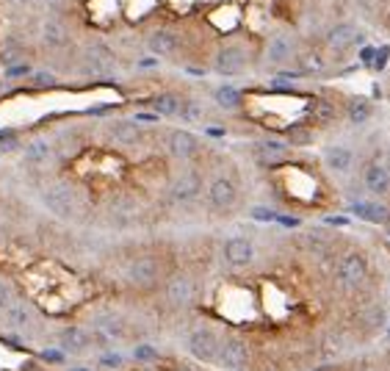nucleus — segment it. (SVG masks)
Returning <instances> with one entry per match:
<instances>
[{
	"label": "nucleus",
	"instance_id": "1",
	"mask_svg": "<svg viewBox=\"0 0 390 371\" xmlns=\"http://www.w3.org/2000/svg\"><path fill=\"white\" fill-rule=\"evenodd\" d=\"M368 280V258L362 252H346L335 269V288L343 294H354Z\"/></svg>",
	"mask_w": 390,
	"mask_h": 371
},
{
	"label": "nucleus",
	"instance_id": "2",
	"mask_svg": "<svg viewBox=\"0 0 390 371\" xmlns=\"http://www.w3.org/2000/svg\"><path fill=\"white\" fill-rule=\"evenodd\" d=\"M125 280L127 285L133 288H141V291H150L155 288L161 280H163V261L158 255H138L127 263L125 269Z\"/></svg>",
	"mask_w": 390,
	"mask_h": 371
},
{
	"label": "nucleus",
	"instance_id": "3",
	"mask_svg": "<svg viewBox=\"0 0 390 371\" xmlns=\"http://www.w3.org/2000/svg\"><path fill=\"white\" fill-rule=\"evenodd\" d=\"M185 349L191 352L194 360L200 363H216L222 352V338L214 332V327H194L185 338Z\"/></svg>",
	"mask_w": 390,
	"mask_h": 371
},
{
	"label": "nucleus",
	"instance_id": "4",
	"mask_svg": "<svg viewBox=\"0 0 390 371\" xmlns=\"http://www.w3.org/2000/svg\"><path fill=\"white\" fill-rule=\"evenodd\" d=\"M45 205L59 219H72L75 211H78V194H75V189L70 183L59 180V183H50L45 189Z\"/></svg>",
	"mask_w": 390,
	"mask_h": 371
},
{
	"label": "nucleus",
	"instance_id": "5",
	"mask_svg": "<svg viewBox=\"0 0 390 371\" xmlns=\"http://www.w3.org/2000/svg\"><path fill=\"white\" fill-rule=\"evenodd\" d=\"M163 297H166V305L172 310H185V308L194 305V299H197V285H194V280L188 274H174L163 285Z\"/></svg>",
	"mask_w": 390,
	"mask_h": 371
},
{
	"label": "nucleus",
	"instance_id": "6",
	"mask_svg": "<svg viewBox=\"0 0 390 371\" xmlns=\"http://www.w3.org/2000/svg\"><path fill=\"white\" fill-rule=\"evenodd\" d=\"M252 352H249V343L244 338H225L222 341V352H219V360L216 365L225 368V371H244L247 363H249Z\"/></svg>",
	"mask_w": 390,
	"mask_h": 371
},
{
	"label": "nucleus",
	"instance_id": "7",
	"mask_svg": "<svg viewBox=\"0 0 390 371\" xmlns=\"http://www.w3.org/2000/svg\"><path fill=\"white\" fill-rule=\"evenodd\" d=\"M0 319H3V324L17 335L34 332V327H37V310L23 299H14L3 313H0Z\"/></svg>",
	"mask_w": 390,
	"mask_h": 371
},
{
	"label": "nucleus",
	"instance_id": "8",
	"mask_svg": "<svg viewBox=\"0 0 390 371\" xmlns=\"http://www.w3.org/2000/svg\"><path fill=\"white\" fill-rule=\"evenodd\" d=\"M362 42H365V34L351 23H338L324 37L327 50H332V53H346V50H351L354 45H362Z\"/></svg>",
	"mask_w": 390,
	"mask_h": 371
},
{
	"label": "nucleus",
	"instance_id": "9",
	"mask_svg": "<svg viewBox=\"0 0 390 371\" xmlns=\"http://www.w3.org/2000/svg\"><path fill=\"white\" fill-rule=\"evenodd\" d=\"M208 200L216 211H233L238 203V186L233 183V177H227V174L214 177L208 186Z\"/></svg>",
	"mask_w": 390,
	"mask_h": 371
},
{
	"label": "nucleus",
	"instance_id": "10",
	"mask_svg": "<svg viewBox=\"0 0 390 371\" xmlns=\"http://www.w3.org/2000/svg\"><path fill=\"white\" fill-rule=\"evenodd\" d=\"M247 70V53L238 45H225L219 48L216 59H214V72H219L222 78H233L241 75Z\"/></svg>",
	"mask_w": 390,
	"mask_h": 371
},
{
	"label": "nucleus",
	"instance_id": "11",
	"mask_svg": "<svg viewBox=\"0 0 390 371\" xmlns=\"http://www.w3.org/2000/svg\"><path fill=\"white\" fill-rule=\"evenodd\" d=\"M203 192V174L200 172H183L172 180V189H169V197L174 203H194Z\"/></svg>",
	"mask_w": 390,
	"mask_h": 371
},
{
	"label": "nucleus",
	"instance_id": "12",
	"mask_svg": "<svg viewBox=\"0 0 390 371\" xmlns=\"http://www.w3.org/2000/svg\"><path fill=\"white\" fill-rule=\"evenodd\" d=\"M166 147L172 152V158L177 161H191L200 155V139L194 136L191 130H183V128H174L166 139Z\"/></svg>",
	"mask_w": 390,
	"mask_h": 371
},
{
	"label": "nucleus",
	"instance_id": "13",
	"mask_svg": "<svg viewBox=\"0 0 390 371\" xmlns=\"http://www.w3.org/2000/svg\"><path fill=\"white\" fill-rule=\"evenodd\" d=\"M362 186L373 197H387L390 194V169L382 166L379 161H368L362 169Z\"/></svg>",
	"mask_w": 390,
	"mask_h": 371
},
{
	"label": "nucleus",
	"instance_id": "14",
	"mask_svg": "<svg viewBox=\"0 0 390 371\" xmlns=\"http://www.w3.org/2000/svg\"><path fill=\"white\" fill-rule=\"evenodd\" d=\"M222 255L230 266L236 269H244L255 261V241L252 239H244V236H236V239H227L225 247H222Z\"/></svg>",
	"mask_w": 390,
	"mask_h": 371
},
{
	"label": "nucleus",
	"instance_id": "15",
	"mask_svg": "<svg viewBox=\"0 0 390 371\" xmlns=\"http://www.w3.org/2000/svg\"><path fill=\"white\" fill-rule=\"evenodd\" d=\"M296 56H299V50H296L294 37H288V34H277V37L269 39V48H266V61H269V64L283 67V64H288V61L296 59Z\"/></svg>",
	"mask_w": 390,
	"mask_h": 371
},
{
	"label": "nucleus",
	"instance_id": "16",
	"mask_svg": "<svg viewBox=\"0 0 390 371\" xmlns=\"http://www.w3.org/2000/svg\"><path fill=\"white\" fill-rule=\"evenodd\" d=\"M351 217L371 222V225H387L390 208L384 203H376V200H357V203H351Z\"/></svg>",
	"mask_w": 390,
	"mask_h": 371
},
{
	"label": "nucleus",
	"instance_id": "17",
	"mask_svg": "<svg viewBox=\"0 0 390 371\" xmlns=\"http://www.w3.org/2000/svg\"><path fill=\"white\" fill-rule=\"evenodd\" d=\"M324 163H327L329 172L346 174L354 166V152L346 144H329V147H324Z\"/></svg>",
	"mask_w": 390,
	"mask_h": 371
},
{
	"label": "nucleus",
	"instance_id": "18",
	"mask_svg": "<svg viewBox=\"0 0 390 371\" xmlns=\"http://www.w3.org/2000/svg\"><path fill=\"white\" fill-rule=\"evenodd\" d=\"M255 155L260 163L266 166H277V163H285L291 158V147L283 144V141H274V139H263L255 144Z\"/></svg>",
	"mask_w": 390,
	"mask_h": 371
},
{
	"label": "nucleus",
	"instance_id": "19",
	"mask_svg": "<svg viewBox=\"0 0 390 371\" xmlns=\"http://www.w3.org/2000/svg\"><path fill=\"white\" fill-rule=\"evenodd\" d=\"M89 346H92V335L83 327H64L59 332V349L70 354H83Z\"/></svg>",
	"mask_w": 390,
	"mask_h": 371
},
{
	"label": "nucleus",
	"instance_id": "20",
	"mask_svg": "<svg viewBox=\"0 0 390 371\" xmlns=\"http://www.w3.org/2000/svg\"><path fill=\"white\" fill-rule=\"evenodd\" d=\"M108 136H111L116 144L130 147V144H138V141H141V128H138L136 119H116V122L108 125Z\"/></svg>",
	"mask_w": 390,
	"mask_h": 371
},
{
	"label": "nucleus",
	"instance_id": "21",
	"mask_svg": "<svg viewBox=\"0 0 390 371\" xmlns=\"http://www.w3.org/2000/svg\"><path fill=\"white\" fill-rule=\"evenodd\" d=\"M86 64H89V70H92L94 75H108V72H114L116 59H114V53H111L108 48L94 45V48L86 50Z\"/></svg>",
	"mask_w": 390,
	"mask_h": 371
},
{
	"label": "nucleus",
	"instance_id": "22",
	"mask_svg": "<svg viewBox=\"0 0 390 371\" xmlns=\"http://www.w3.org/2000/svg\"><path fill=\"white\" fill-rule=\"evenodd\" d=\"M147 50H150L152 56H174V50H177V37H174L172 31L158 28V31H152V34L147 37Z\"/></svg>",
	"mask_w": 390,
	"mask_h": 371
},
{
	"label": "nucleus",
	"instance_id": "23",
	"mask_svg": "<svg viewBox=\"0 0 390 371\" xmlns=\"http://www.w3.org/2000/svg\"><path fill=\"white\" fill-rule=\"evenodd\" d=\"M183 97L180 94H174V92H161L158 97H152V111L158 114V117H177L180 111H183Z\"/></svg>",
	"mask_w": 390,
	"mask_h": 371
},
{
	"label": "nucleus",
	"instance_id": "24",
	"mask_svg": "<svg viewBox=\"0 0 390 371\" xmlns=\"http://www.w3.org/2000/svg\"><path fill=\"white\" fill-rule=\"evenodd\" d=\"M371 114H373L371 100H365V97H360V94H354V97L346 100V119H349L351 125H362V122H368Z\"/></svg>",
	"mask_w": 390,
	"mask_h": 371
},
{
	"label": "nucleus",
	"instance_id": "25",
	"mask_svg": "<svg viewBox=\"0 0 390 371\" xmlns=\"http://www.w3.org/2000/svg\"><path fill=\"white\" fill-rule=\"evenodd\" d=\"M50 155H53V147H50L48 139H34V141H28L25 150H23V158H25V163H31V166L48 163Z\"/></svg>",
	"mask_w": 390,
	"mask_h": 371
},
{
	"label": "nucleus",
	"instance_id": "26",
	"mask_svg": "<svg viewBox=\"0 0 390 371\" xmlns=\"http://www.w3.org/2000/svg\"><path fill=\"white\" fill-rule=\"evenodd\" d=\"M296 64H299L302 75H321L327 70V61H324V56L318 50H299Z\"/></svg>",
	"mask_w": 390,
	"mask_h": 371
},
{
	"label": "nucleus",
	"instance_id": "27",
	"mask_svg": "<svg viewBox=\"0 0 390 371\" xmlns=\"http://www.w3.org/2000/svg\"><path fill=\"white\" fill-rule=\"evenodd\" d=\"M214 100H216V106L219 108H225V111H236V108H241V103H244V94L236 89V86H219L216 92H214Z\"/></svg>",
	"mask_w": 390,
	"mask_h": 371
},
{
	"label": "nucleus",
	"instance_id": "28",
	"mask_svg": "<svg viewBox=\"0 0 390 371\" xmlns=\"http://www.w3.org/2000/svg\"><path fill=\"white\" fill-rule=\"evenodd\" d=\"M45 42L53 45V48L67 45V31H64V26L59 20H48L45 23Z\"/></svg>",
	"mask_w": 390,
	"mask_h": 371
},
{
	"label": "nucleus",
	"instance_id": "29",
	"mask_svg": "<svg viewBox=\"0 0 390 371\" xmlns=\"http://www.w3.org/2000/svg\"><path fill=\"white\" fill-rule=\"evenodd\" d=\"M335 117H338V108H335L332 103H327V100H316V103H313V119H316L318 125H329Z\"/></svg>",
	"mask_w": 390,
	"mask_h": 371
},
{
	"label": "nucleus",
	"instance_id": "30",
	"mask_svg": "<svg viewBox=\"0 0 390 371\" xmlns=\"http://www.w3.org/2000/svg\"><path fill=\"white\" fill-rule=\"evenodd\" d=\"M97 327L105 332V335H111V338H122L125 335V324H122V319L119 316H103V319H97Z\"/></svg>",
	"mask_w": 390,
	"mask_h": 371
},
{
	"label": "nucleus",
	"instance_id": "31",
	"mask_svg": "<svg viewBox=\"0 0 390 371\" xmlns=\"http://www.w3.org/2000/svg\"><path fill=\"white\" fill-rule=\"evenodd\" d=\"M158 357H161V352L152 343H136V349H133V360L136 363H155Z\"/></svg>",
	"mask_w": 390,
	"mask_h": 371
},
{
	"label": "nucleus",
	"instance_id": "32",
	"mask_svg": "<svg viewBox=\"0 0 390 371\" xmlns=\"http://www.w3.org/2000/svg\"><path fill=\"white\" fill-rule=\"evenodd\" d=\"M203 103L200 100H185L183 103V111H180V117L185 119V122H197V119H203Z\"/></svg>",
	"mask_w": 390,
	"mask_h": 371
},
{
	"label": "nucleus",
	"instance_id": "33",
	"mask_svg": "<svg viewBox=\"0 0 390 371\" xmlns=\"http://www.w3.org/2000/svg\"><path fill=\"white\" fill-rule=\"evenodd\" d=\"M39 360L48 363V365H64L67 363V352L64 349H42L39 352Z\"/></svg>",
	"mask_w": 390,
	"mask_h": 371
},
{
	"label": "nucleus",
	"instance_id": "34",
	"mask_svg": "<svg viewBox=\"0 0 390 371\" xmlns=\"http://www.w3.org/2000/svg\"><path fill=\"white\" fill-rule=\"evenodd\" d=\"M12 302H14V285L6 277H0V313H3Z\"/></svg>",
	"mask_w": 390,
	"mask_h": 371
},
{
	"label": "nucleus",
	"instance_id": "35",
	"mask_svg": "<svg viewBox=\"0 0 390 371\" xmlns=\"http://www.w3.org/2000/svg\"><path fill=\"white\" fill-rule=\"evenodd\" d=\"M6 81H17V78H25V75H34V70H31V64L28 61H20V64H12V67H6Z\"/></svg>",
	"mask_w": 390,
	"mask_h": 371
},
{
	"label": "nucleus",
	"instance_id": "36",
	"mask_svg": "<svg viewBox=\"0 0 390 371\" xmlns=\"http://www.w3.org/2000/svg\"><path fill=\"white\" fill-rule=\"evenodd\" d=\"M17 147H20V141H17V133H14L12 128L0 130V152H12V150H17Z\"/></svg>",
	"mask_w": 390,
	"mask_h": 371
},
{
	"label": "nucleus",
	"instance_id": "37",
	"mask_svg": "<svg viewBox=\"0 0 390 371\" xmlns=\"http://www.w3.org/2000/svg\"><path fill=\"white\" fill-rule=\"evenodd\" d=\"M291 144H310L313 141V133L307 128H291Z\"/></svg>",
	"mask_w": 390,
	"mask_h": 371
},
{
	"label": "nucleus",
	"instance_id": "38",
	"mask_svg": "<svg viewBox=\"0 0 390 371\" xmlns=\"http://www.w3.org/2000/svg\"><path fill=\"white\" fill-rule=\"evenodd\" d=\"M100 363L108 365V368H122L125 360H122V354H116V352H103V354H100Z\"/></svg>",
	"mask_w": 390,
	"mask_h": 371
},
{
	"label": "nucleus",
	"instance_id": "39",
	"mask_svg": "<svg viewBox=\"0 0 390 371\" xmlns=\"http://www.w3.org/2000/svg\"><path fill=\"white\" fill-rule=\"evenodd\" d=\"M34 83L39 86V89H45V86H56V75L53 72H34Z\"/></svg>",
	"mask_w": 390,
	"mask_h": 371
},
{
	"label": "nucleus",
	"instance_id": "40",
	"mask_svg": "<svg viewBox=\"0 0 390 371\" xmlns=\"http://www.w3.org/2000/svg\"><path fill=\"white\" fill-rule=\"evenodd\" d=\"M252 217L260 219V222H277V219H280V214H277V211H269V208H255Z\"/></svg>",
	"mask_w": 390,
	"mask_h": 371
},
{
	"label": "nucleus",
	"instance_id": "41",
	"mask_svg": "<svg viewBox=\"0 0 390 371\" xmlns=\"http://www.w3.org/2000/svg\"><path fill=\"white\" fill-rule=\"evenodd\" d=\"M387 59H390V48H379L376 50V59H373V70H384L387 67Z\"/></svg>",
	"mask_w": 390,
	"mask_h": 371
},
{
	"label": "nucleus",
	"instance_id": "42",
	"mask_svg": "<svg viewBox=\"0 0 390 371\" xmlns=\"http://www.w3.org/2000/svg\"><path fill=\"white\" fill-rule=\"evenodd\" d=\"M373 59H376V50H373V48H362V53H360V61L373 67Z\"/></svg>",
	"mask_w": 390,
	"mask_h": 371
},
{
	"label": "nucleus",
	"instance_id": "43",
	"mask_svg": "<svg viewBox=\"0 0 390 371\" xmlns=\"http://www.w3.org/2000/svg\"><path fill=\"white\" fill-rule=\"evenodd\" d=\"M277 222H280V225H285V228H299V225H302L296 217H283V214H280V219H277Z\"/></svg>",
	"mask_w": 390,
	"mask_h": 371
},
{
	"label": "nucleus",
	"instance_id": "44",
	"mask_svg": "<svg viewBox=\"0 0 390 371\" xmlns=\"http://www.w3.org/2000/svg\"><path fill=\"white\" fill-rule=\"evenodd\" d=\"M324 222H327V225H338V228H346V225H349V219H346V217H327Z\"/></svg>",
	"mask_w": 390,
	"mask_h": 371
},
{
	"label": "nucleus",
	"instance_id": "45",
	"mask_svg": "<svg viewBox=\"0 0 390 371\" xmlns=\"http://www.w3.org/2000/svg\"><path fill=\"white\" fill-rule=\"evenodd\" d=\"M136 122H158V114H136Z\"/></svg>",
	"mask_w": 390,
	"mask_h": 371
},
{
	"label": "nucleus",
	"instance_id": "46",
	"mask_svg": "<svg viewBox=\"0 0 390 371\" xmlns=\"http://www.w3.org/2000/svg\"><path fill=\"white\" fill-rule=\"evenodd\" d=\"M208 136H225V128H208Z\"/></svg>",
	"mask_w": 390,
	"mask_h": 371
},
{
	"label": "nucleus",
	"instance_id": "47",
	"mask_svg": "<svg viewBox=\"0 0 390 371\" xmlns=\"http://www.w3.org/2000/svg\"><path fill=\"white\" fill-rule=\"evenodd\" d=\"M70 371H92V368H83V365H78V368H70Z\"/></svg>",
	"mask_w": 390,
	"mask_h": 371
},
{
	"label": "nucleus",
	"instance_id": "48",
	"mask_svg": "<svg viewBox=\"0 0 390 371\" xmlns=\"http://www.w3.org/2000/svg\"><path fill=\"white\" fill-rule=\"evenodd\" d=\"M17 3H28V0H17Z\"/></svg>",
	"mask_w": 390,
	"mask_h": 371
},
{
	"label": "nucleus",
	"instance_id": "49",
	"mask_svg": "<svg viewBox=\"0 0 390 371\" xmlns=\"http://www.w3.org/2000/svg\"><path fill=\"white\" fill-rule=\"evenodd\" d=\"M180 371H188V368H180Z\"/></svg>",
	"mask_w": 390,
	"mask_h": 371
}]
</instances>
